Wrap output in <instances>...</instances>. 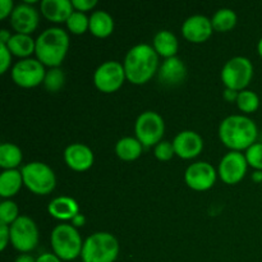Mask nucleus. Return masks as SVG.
I'll return each instance as SVG.
<instances>
[{"instance_id": "obj_1", "label": "nucleus", "mask_w": 262, "mask_h": 262, "mask_svg": "<svg viewBox=\"0 0 262 262\" xmlns=\"http://www.w3.org/2000/svg\"><path fill=\"white\" fill-rule=\"evenodd\" d=\"M256 123L246 115H229L219 125V138L230 151H247L257 140Z\"/></svg>"}, {"instance_id": "obj_2", "label": "nucleus", "mask_w": 262, "mask_h": 262, "mask_svg": "<svg viewBox=\"0 0 262 262\" xmlns=\"http://www.w3.org/2000/svg\"><path fill=\"white\" fill-rule=\"evenodd\" d=\"M125 76L130 83L145 84L158 73L159 71V55L155 49L147 43H138L129 49L125 55L124 61Z\"/></svg>"}, {"instance_id": "obj_3", "label": "nucleus", "mask_w": 262, "mask_h": 262, "mask_svg": "<svg viewBox=\"0 0 262 262\" xmlns=\"http://www.w3.org/2000/svg\"><path fill=\"white\" fill-rule=\"evenodd\" d=\"M68 50L69 35L63 28H48L36 38V59L50 68H59Z\"/></svg>"}, {"instance_id": "obj_4", "label": "nucleus", "mask_w": 262, "mask_h": 262, "mask_svg": "<svg viewBox=\"0 0 262 262\" xmlns=\"http://www.w3.org/2000/svg\"><path fill=\"white\" fill-rule=\"evenodd\" d=\"M119 255L118 239L107 232H96L83 242L81 258L83 262H114Z\"/></svg>"}, {"instance_id": "obj_5", "label": "nucleus", "mask_w": 262, "mask_h": 262, "mask_svg": "<svg viewBox=\"0 0 262 262\" xmlns=\"http://www.w3.org/2000/svg\"><path fill=\"white\" fill-rule=\"evenodd\" d=\"M53 252L61 261H72L79 257L83 242L77 228L72 224H59L51 232L50 237Z\"/></svg>"}, {"instance_id": "obj_6", "label": "nucleus", "mask_w": 262, "mask_h": 262, "mask_svg": "<svg viewBox=\"0 0 262 262\" xmlns=\"http://www.w3.org/2000/svg\"><path fill=\"white\" fill-rule=\"evenodd\" d=\"M23 184L28 191L38 196L51 193L56 187V177L53 169L41 161H32L22 168Z\"/></svg>"}, {"instance_id": "obj_7", "label": "nucleus", "mask_w": 262, "mask_h": 262, "mask_svg": "<svg viewBox=\"0 0 262 262\" xmlns=\"http://www.w3.org/2000/svg\"><path fill=\"white\" fill-rule=\"evenodd\" d=\"M220 77L225 89L241 92L252 81L253 66L246 56H234L224 64Z\"/></svg>"}, {"instance_id": "obj_8", "label": "nucleus", "mask_w": 262, "mask_h": 262, "mask_svg": "<svg viewBox=\"0 0 262 262\" xmlns=\"http://www.w3.org/2000/svg\"><path fill=\"white\" fill-rule=\"evenodd\" d=\"M136 138L143 147H155L163 141L165 133V123L159 113L147 110L138 115L135 124Z\"/></svg>"}, {"instance_id": "obj_9", "label": "nucleus", "mask_w": 262, "mask_h": 262, "mask_svg": "<svg viewBox=\"0 0 262 262\" xmlns=\"http://www.w3.org/2000/svg\"><path fill=\"white\" fill-rule=\"evenodd\" d=\"M10 243L20 253H28L38 245V228L31 217L20 215L10 225Z\"/></svg>"}, {"instance_id": "obj_10", "label": "nucleus", "mask_w": 262, "mask_h": 262, "mask_svg": "<svg viewBox=\"0 0 262 262\" xmlns=\"http://www.w3.org/2000/svg\"><path fill=\"white\" fill-rule=\"evenodd\" d=\"M127 79L124 67L117 60H107L99 66L94 73L95 87L104 94L117 92Z\"/></svg>"}, {"instance_id": "obj_11", "label": "nucleus", "mask_w": 262, "mask_h": 262, "mask_svg": "<svg viewBox=\"0 0 262 262\" xmlns=\"http://www.w3.org/2000/svg\"><path fill=\"white\" fill-rule=\"evenodd\" d=\"M12 79L17 86L22 89H33L38 84L43 83L46 71L45 66L37 59H20L13 66Z\"/></svg>"}, {"instance_id": "obj_12", "label": "nucleus", "mask_w": 262, "mask_h": 262, "mask_svg": "<svg viewBox=\"0 0 262 262\" xmlns=\"http://www.w3.org/2000/svg\"><path fill=\"white\" fill-rule=\"evenodd\" d=\"M247 169L248 163L245 154L238 152V151H229L223 156L217 174L225 184L234 186L245 178Z\"/></svg>"}, {"instance_id": "obj_13", "label": "nucleus", "mask_w": 262, "mask_h": 262, "mask_svg": "<svg viewBox=\"0 0 262 262\" xmlns=\"http://www.w3.org/2000/svg\"><path fill=\"white\" fill-rule=\"evenodd\" d=\"M217 173L214 166L206 161L191 164L184 173V181L191 189L197 192L209 191L216 182Z\"/></svg>"}, {"instance_id": "obj_14", "label": "nucleus", "mask_w": 262, "mask_h": 262, "mask_svg": "<svg viewBox=\"0 0 262 262\" xmlns=\"http://www.w3.org/2000/svg\"><path fill=\"white\" fill-rule=\"evenodd\" d=\"M38 22H40L38 12L35 7L27 3L15 5L10 15V26L15 31V33L31 35L38 27Z\"/></svg>"}, {"instance_id": "obj_15", "label": "nucleus", "mask_w": 262, "mask_h": 262, "mask_svg": "<svg viewBox=\"0 0 262 262\" xmlns=\"http://www.w3.org/2000/svg\"><path fill=\"white\" fill-rule=\"evenodd\" d=\"M214 28L211 19L205 15H191L182 26V35L188 42L202 43L211 37Z\"/></svg>"}, {"instance_id": "obj_16", "label": "nucleus", "mask_w": 262, "mask_h": 262, "mask_svg": "<svg viewBox=\"0 0 262 262\" xmlns=\"http://www.w3.org/2000/svg\"><path fill=\"white\" fill-rule=\"evenodd\" d=\"M173 146L178 158L192 160L204 150V140L194 130H182L174 137Z\"/></svg>"}, {"instance_id": "obj_17", "label": "nucleus", "mask_w": 262, "mask_h": 262, "mask_svg": "<svg viewBox=\"0 0 262 262\" xmlns=\"http://www.w3.org/2000/svg\"><path fill=\"white\" fill-rule=\"evenodd\" d=\"M67 166L74 171H86L94 165L95 156L91 148L83 143H72L64 151Z\"/></svg>"}, {"instance_id": "obj_18", "label": "nucleus", "mask_w": 262, "mask_h": 262, "mask_svg": "<svg viewBox=\"0 0 262 262\" xmlns=\"http://www.w3.org/2000/svg\"><path fill=\"white\" fill-rule=\"evenodd\" d=\"M158 77L159 81L165 86H178L187 77L186 64L178 56L165 59V61L159 67Z\"/></svg>"}, {"instance_id": "obj_19", "label": "nucleus", "mask_w": 262, "mask_h": 262, "mask_svg": "<svg viewBox=\"0 0 262 262\" xmlns=\"http://www.w3.org/2000/svg\"><path fill=\"white\" fill-rule=\"evenodd\" d=\"M74 8L69 0H42L41 2V14L53 23H63L68 20Z\"/></svg>"}, {"instance_id": "obj_20", "label": "nucleus", "mask_w": 262, "mask_h": 262, "mask_svg": "<svg viewBox=\"0 0 262 262\" xmlns=\"http://www.w3.org/2000/svg\"><path fill=\"white\" fill-rule=\"evenodd\" d=\"M48 212L56 220L72 222V219L79 214L78 202L69 196H59L51 200L48 205Z\"/></svg>"}, {"instance_id": "obj_21", "label": "nucleus", "mask_w": 262, "mask_h": 262, "mask_svg": "<svg viewBox=\"0 0 262 262\" xmlns=\"http://www.w3.org/2000/svg\"><path fill=\"white\" fill-rule=\"evenodd\" d=\"M152 48L155 49L159 56H163L165 59L173 58V56H177V53H178V38L173 32L168 30L159 31L154 36Z\"/></svg>"}, {"instance_id": "obj_22", "label": "nucleus", "mask_w": 262, "mask_h": 262, "mask_svg": "<svg viewBox=\"0 0 262 262\" xmlns=\"http://www.w3.org/2000/svg\"><path fill=\"white\" fill-rule=\"evenodd\" d=\"M23 184L22 171L18 169L3 170L0 174V196L4 200H10L20 191Z\"/></svg>"}, {"instance_id": "obj_23", "label": "nucleus", "mask_w": 262, "mask_h": 262, "mask_svg": "<svg viewBox=\"0 0 262 262\" xmlns=\"http://www.w3.org/2000/svg\"><path fill=\"white\" fill-rule=\"evenodd\" d=\"M90 32L97 38H106L114 32V19L105 10H96L90 17Z\"/></svg>"}, {"instance_id": "obj_24", "label": "nucleus", "mask_w": 262, "mask_h": 262, "mask_svg": "<svg viewBox=\"0 0 262 262\" xmlns=\"http://www.w3.org/2000/svg\"><path fill=\"white\" fill-rule=\"evenodd\" d=\"M7 46L12 55L20 59H28L36 51V40H33L31 35L14 33Z\"/></svg>"}, {"instance_id": "obj_25", "label": "nucleus", "mask_w": 262, "mask_h": 262, "mask_svg": "<svg viewBox=\"0 0 262 262\" xmlns=\"http://www.w3.org/2000/svg\"><path fill=\"white\" fill-rule=\"evenodd\" d=\"M143 146L136 137H123L115 145V154L123 161H135L142 155Z\"/></svg>"}, {"instance_id": "obj_26", "label": "nucleus", "mask_w": 262, "mask_h": 262, "mask_svg": "<svg viewBox=\"0 0 262 262\" xmlns=\"http://www.w3.org/2000/svg\"><path fill=\"white\" fill-rule=\"evenodd\" d=\"M22 150L14 143H3L0 146V166L4 170L17 169L22 163Z\"/></svg>"}, {"instance_id": "obj_27", "label": "nucleus", "mask_w": 262, "mask_h": 262, "mask_svg": "<svg viewBox=\"0 0 262 262\" xmlns=\"http://www.w3.org/2000/svg\"><path fill=\"white\" fill-rule=\"evenodd\" d=\"M237 14L229 8H222L211 18L212 28L216 32H229L237 26Z\"/></svg>"}, {"instance_id": "obj_28", "label": "nucleus", "mask_w": 262, "mask_h": 262, "mask_svg": "<svg viewBox=\"0 0 262 262\" xmlns=\"http://www.w3.org/2000/svg\"><path fill=\"white\" fill-rule=\"evenodd\" d=\"M237 106L241 112L246 113V114H251V113H255L256 110L260 107V97L257 96V94L251 90H243L238 94L237 99Z\"/></svg>"}, {"instance_id": "obj_29", "label": "nucleus", "mask_w": 262, "mask_h": 262, "mask_svg": "<svg viewBox=\"0 0 262 262\" xmlns=\"http://www.w3.org/2000/svg\"><path fill=\"white\" fill-rule=\"evenodd\" d=\"M67 28L73 35H83L84 32L90 31V17H87L84 13L74 10L67 20Z\"/></svg>"}, {"instance_id": "obj_30", "label": "nucleus", "mask_w": 262, "mask_h": 262, "mask_svg": "<svg viewBox=\"0 0 262 262\" xmlns=\"http://www.w3.org/2000/svg\"><path fill=\"white\" fill-rule=\"evenodd\" d=\"M66 82V76H64L63 71L59 68H50V71L46 72L45 79H43V86L51 94H55L61 87L64 86Z\"/></svg>"}, {"instance_id": "obj_31", "label": "nucleus", "mask_w": 262, "mask_h": 262, "mask_svg": "<svg viewBox=\"0 0 262 262\" xmlns=\"http://www.w3.org/2000/svg\"><path fill=\"white\" fill-rule=\"evenodd\" d=\"M19 216V209L14 201L4 200L0 204V223L2 224H7L10 227Z\"/></svg>"}, {"instance_id": "obj_32", "label": "nucleus", "mask_w": 262, "mask_h": 262, "mask_svg": "<svg viewBox=\"0 0 262 262\" xmlns=\"http://www.w3.org/2000/svg\"><path fill=\"white\" fill-rule=\"evenodd\" d=\"M248 166L255 170H262V143L256 142L245 154Z\"/></svg>"}, {"instance_id": "obj_33", "label": "nucleus", "mask_w": 262, "mask_h": 262, "mask_svg": "<svg viewBox=\"0 0 262 262\" xmlns=\"http://www.w3.org/2000/svg\"><path fill=\"white\" fill-rule=\"evenodd\" d=\"M154 155L158 159L159 161H169L173 159V156L176 155V151H174L173 142H169V141H161L160 143L154 147Z\"/></svg>"}, {"instance_id": "obj_34", "label": "nucleus", "mask_w": 262, "mask_h": 262, "mask_svg": "<svg viewBox=\"0 0 262 262\" xmlns=\"http://www.w3.org/2000/svg\"><path fill=\"white\" fill-rule=\"evenodd\" d=\"M10 66H12V53L7 45L0 43V73H7Z\"/></svg>"}, {"instance_id": "obj_35", "label": "nucleus", "mask_w": 262, "mask_h": 262, "mask_svg": "<svg viewBox=\"0 0 262 262\" xmlns=\"http://www.w3.org/2000/svg\"><path fill=\"white\" fill-rule=\"evenodd\" d=\"M72 5L77 12L86 13L96 7L97 0H72Z\"/></svg>"}, {"instance_id": "obj_36", "label": "nucleus", "mask_w": 262, "mask_h": 262, "mask_svg": "<svg viewBox=\"0 0 262 262\" xmlns=\"http://www.w3.org/2000/svg\"><path fill=\"white\" fill-rule=\"evenodd\" d=\"M8 243H10V227L0 223V251H5Z\"/></svg>"}, {"instance_id": "obj_37", "label": "nucleus", "mask_w": 262, "mask_h": 262, "mask_svg": "<svg viewBox=\"0 0 262 262\" xmlns=\"http://www.w3.org/2000/svg\"><path fill=\"white\" fill-rule=\"evenodd\" d=\"M14 8L15 7L12 0H0V19L10 17Z\"/></svg>"}, {"instance_id": "obj_38", "label": "nucleus", "mask_w": 262, "mask_h": 262, "mask_svg": "<svg viewBox=\"0 0 262 262\" xmlns=\"http://www.w3.org/2000/svg\"><path fill=\"white\" fill-rule=\"evenodd\" d=\"M36 262H61L60 258L55 255V253H42L36 258Z\"/></svg>"}, {"instance_id": "obj_39", "label": "nucleus", "mask_w": 262, "mask_h": 262, "mask_svg": "<svg viewBox=\"0 0 262 262\" xmlns=\"http://www.w3.org/2000/svg\"><path fill=\"white\" fill-rule=\"evenodd\" d=\"M238 94H239V92L234 91V90L225 89L224 94H223V97H224L225 101H228V102H237Z\"/></svg>"}, {"instance_id": "obj_40", "label": "nucleus", "mask_w": 262, "mask_h": 262, "mask_svg": "<svg viewBox=\"0 0 262 262\" xmlns=\"http://www.w3.org/2000/svg\"><path fill=\"white\" fill-rule=\"evenodd\" d=\"M71 223L74 228H81L86 224V217H84L83 214H81V212H79L78 215H76V216L72 219Z\"/></svg>"}, {"instance_id": "obj_41", "label": "nucleus", "mask_w": 262, "mask_h": 262, "mask_svg": "<svg viewBox=\"0 0 262 262\" xmlns=\"http://www.w3.org/2000/svg\"><path fill=\"white\" fill-rule=\"evenodd\" d=\"M10 37H12V35H10V32L8 30H4V28H3V30L0 31V43L7 45V43L9 42Z\"/></svg>"}, {"instance_id": "obj_42", "label": "nucleus", "mask_w": 262, "mask_h": 262, "mask_svg": "<svg viewBox=\"0 0 262 262\" xmlns=\"http://www.w3.org/2000/svg\"><path fill=\"white\" fill-rule=\"evenodd\" d=\"M14 262H36V258H33L32 256L28 255V253H22L20 256H18L15 258Z\"/></svg>"}, {"instance_id": "obj_43", "label": "nucleus", "mask_w": 262, "mask_h": 262, "mask_svg": "<svg viewBox=\"0 0 262 262\" xmlns=\"http://www.w3.org/2000/svg\"><path fill=\"white\" fill-rule=\"evenodd\" d=\"M251 179H252L255 183H261L262 184V170H255L251 176Z\"/></svg>"}, {"instance_id": "obj_44", "label": "nucleus", "mask_w": 262, "mask_h": 262, "mask_svg": "<svg viewBox=\"0 0 262 262\" xmlns=\"http://www.w3.org/2000/svg\"><path fill=\"white\" fill-rule=\"evenodd\" d=\"M257 51H258V55H260L262 59V38L258 41V43H257Z\"/></svg>"}]
</instances>
